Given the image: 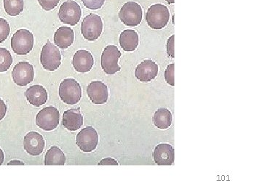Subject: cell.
I'll use <instances>...</instances> for the list:
<instances>
[{
    "label": "cell",
    "mask_w": 262,
    "mask_h": 196,
    "mask_svg": "<svg viewBox=\"0 0 262 196\" xmlns=\"http://www.w3.org/2000/svg\"><path fill=\"white\" fill-rule=\"evenodd\" d=\"M3 161H4V153L3 150L0 149V165L3 164Z\"/></svg>",
    "instance_id": "cell-33"
},
{
    "label": "cell",
    "mask_w": 262,
    "mask_h": 196,
    "mask_svg": "<svg viewBox=\"0 0 262 196\" xmlns=\"http://www.w3.org/2000/svg\"><path fill=\"white\" fill-rule=\"evenodd\" d=\"M153 158L159 166H171L175 161V150L168 144H160L155 148Z\"/></svg>",
    "instance_id": "cell-14"
},
{
    "label": "cell",
    "mask_w": 262,
    "mask_h": 196,
    "mask_svg": "<svg viewBox=\"0 0 262 196\" xmlns=\"http://www.w3.org/2000/svg\"><path fill=\"white\" fill-rule=\"evenodd\" d=\"M63 125L70 131L79 130L83 125V116L80 108H72L66 111L63 113Z\"/></svg>",
    "instance_id": "cell-18"
},
{
    "label": "cell",
    "mask_w": 262,
    "mask_h": 196,
    "mask_svg": "<svg viewBox=\"0 0 262 196\" xmlns=\"http://www.w3.org/2000/svg\"><path fill=\"white\" fill-rule=\"evenodd\" d=\"M158 66L151 60H145L137 65L135 70V77L143 82H149L158 76Z\"/></svg>",
    "instance_id": "cell-15"
},
{
    "label": "cell",
    "mask_w": 262,
    "mask_h": 196,
    "mask_svg": "<svg viewBox=\"0 0 262 196\" xmlns=\"http://www.w3.org/2000/svg\"><path fill=\"white\" fill-rule=\"evenodd\" d=\"M170 20L168 8L163 4L151 5L146 13V21L152 29H163L168 25Z\"/></svg>",
    "instance_id": "cell-1"
},
{
    "label": "cell",
    "mask_w": 262,
    "mask_h": 196,
    "mask_svg": "<svg viewBox=\"0 0 262 196\" xmlns=\"http://www.w3.org/2000/svg\"><path fill=\"white\" fill-rule=\"evenodd\" d=\"M94 64V57L89 51L81 50L74 55L72 65L77 72L87 73L92 69Z\"/></svg>",
    "instance_id": "cell-16"
},
{
    "label": "cell",
    "mask_w": 262,
    "mask_h": 196,
    "mask_svg": "<svg viewBox=\"0 0 262 196\" xmlns=\"http://www.w3.org/2000/svg\"><path fill=\"white\" fill-rule=\"evenodd\" d=\"M98 166H118V163L116 160L107 158L101 160V162L98 163Z\"/></svg>",
    "instance_id": "cell-30"
},
{
    "label": "cell",
    "mask_w": 262,
    "mask_h": 196,
    "mask_svg": "<svg viewBox=\"0 0 262 196\" xmlns=\"http://www.w3.org/2000/svg\"><path fill=\"white\" fill-rule=\"evenodd\" d=\"M74 39V31L70 27H61L55 32V44L62 50L70 47L73 44Z\"/></svg>",
    "instance_id": "cell-19"
},
{
    "label": "cell",
    "mask_w": 262,
    "mask_h": 196,
    "mask_svg": "<svg viewBox=\"0 0 262 196\" xmlns=\"http://www.w3.org/2000/svg\"><path fill=\"white\" fill-rule=\"evenodd\" d=\"M13 64V57L10 51L5 48H0V72L7 71Z\"/></svg>",
    "instance_id": "cell-24"
},
{
    "label": "cell",
    "mask_w": 262,
    "mask_h": 196,
    "mask_svg": "<svg viewBox=\"0 0 262 196\" xmlns=\"http://www.w3.org/2000/svg\"><path fill=\"white\" fill-rule=\"evenodd\" d=\"M13 82L17 85L24 87L34 80V70L33 65L28 62H19L13 70Z\"/></svg>",
    "instance_id": "cell-11"
},
{
    "label": "cell",
    "mask_w": 262,
    "mask_h": 196,
    "mask_svg": "<svg viewBox=\"0 0 262 196\" xmlns=\"http://www.w3.org/2000/svg\"><path fill=\"white\" fill-rule=\"evenodd\" d=\"M7 112V105L5 104L4 101L0 98V121L5 118Z\"/></svg>",
    "instance_id": "cell-31"
},
{
    "label": "cell",
    "mask_w": 262,
    "mask_h": 196,
    "mask_svg": "<svg viewBox=\"0 0 262 196\" xmlns=\"http://www.w3.org/2000/svg\"><path fill=\"white\" fill-rule=\"evenodd\" d=\"M60 121V113L56 107L48 106L37 113L36 124L45 131H51L58 127Z\"/></svg>",
    "instance_id": "cell-9"
},
{
    "label": "cell",
    "mask_w": 262,
    "mask_h": 196,
    "mask_svg": "<svg viewBox=\"0 0 262 196\" xmlns=\"http://www.w3.org/2000/svg\"><path fill=\"white\" fill-rule=\"evenodd\" d=\"M58 15L62 23L75 26L80 22L82 10L77 2L67 0L61 5Z\"/></svg>",
    "instance_id": "cell-7"
},
{
    "label": "cell",
    "mask_w": 262,
    "mask_h": 196,
    "mask_svg": "<svg viewBox=\"0 0 262 196\" xmlns=\"http://www.w3.org/2000/svg\"><path fill=\"white\" fill-rule=\"evenodd\" d=\"M87 94L91 102L94 104H104L108 101V87L101 81L91 82L88 86Z\"/></svg>",
    "instance_id": "cell-12"
},
{
    "label": "cell",
    "mask_w": 262,
    "mask_h": 196,
    "mask_svg": "<svg viewBox=\"0 0 262 196\" xmlns=\"http://www.w3.org/2000/svg\"><path fill=\"white\" fill-rule=\"evenodd\" d=\"M38 2L43 9L46 11H50L56 8L60 0H38Z\"/></svg>",
    "instance_id": "cell-28"
},
{
    "label": "cell",
    "mask_w": 262,
    "mask_h": 196,
    "mask_svg": "<svg viewBox=\"0 0 262 196\" xmlns=\"http://www.w3.org/2000/svg\"><path fill=\"white\" fill-rule=\"evenodd\" d=\"M10 32L9 23L5 19L0 18V43L6 40L7 38L9 35Z\"/></svg>",
    "instance_id": "cell-25"
},
{
    "label": "cell",
    "mask_w": 262,
    "mask_h": 196,
    "mask_svg": "<svg viewBox=\"0 0 262 196\" xmlns=\"http://www.w3.org/2000/svg\"><path fill=\"white\" fill-rule=\"evenodd\" d=\"M7 14L18 16L24 10V0H3Z\"/></svg>",
    "instance_id": "cell-23"
},
{
    "label": "cell",
    "mask_w": 262,
    "mask_h": 196,
    "mask_svg": "<svg viewBox=\"0 0 262 196\" xmlns=\"http://www.w3.org/2000/svg\"><path fill=\"white\" fill-rule=\"evenodd\" d=\"M86 8L91 10H98L102 8L105 0H82Z\"/></svg>",
    "instance_id": "cell-27"
},
{
    "label": "cell",
    "mask_w": 262,
    "mask_h": 196,
    "mask_svg": "<svg viewBox=\"0 0 262 196\" xmlns=\"http://www.w3.org/2000/svg\"><path fill=\"white\" fill-rule=\"evenodd\" d=\"M41 64L48 71H54L61 64V54L58 48L50 41L45 44L41 52Z\"/></svg>",
    "instance_id": "cell-4"
},
{
    "label": "cell",
    "mask_w": 262,
    "mask_h": 196,
    "mask_svg": "<svg viewBox=\"0 0 262 196\" xmlns=\"http://www.w3.org/2000/svg\"><path fill=\"white\" fill-rule=\"evenodd\" d=\"M66 163L64 153L59 148L51 147L45 156L44 164L46 166H63Z\"/></svg>",
    "instance_id": "cell-21"
},
{
    "label": "cell",
    "mask_w": 262,
    "mask_h": 196,
    "mask_svg": "<svg viewBox=\"0 0 262 196\" xmlns=\"http://www.w3.org/2000/svg\"><path fill=\"white\" fill-rule=\"evenodd\" d=\"M25 97L31 105L39 107L47 102V91L42 86L36 84L27 89Z\"/></svg>",
    "instance_id": "cell-17"
},
{
    "label": "cell",
    "mask_w": 262,
    "mask_h": 196,
    "mask_svg": "<svg viewBox=\"0 0 262 196\" xmlns=\"http://www.w3.org/2000/svg\"><path fill=\"white\" fill-rule=\"evenodd\" d=\"M103 23L99 15L90 14L84 18L81 25V32L88 41H96L101 35Z\"/></svg>",
    "instance_id": "cell-6"
},
{
    "label": "cell",
    "mask_w": 262,
    "mask_h": 196,
    "mask_svg": "<svg viewBox=\"0 0 262 196\" xmlns=\"http://www.w3.org/2000/svg\"><path fill=\"white\" fill-rule=\"evenodd\" d=\"M34 36L27 29H19L11 39V47L16 54H28L34 47Z\"/></svg>",
    "instance_id": "cell-5"
},
{
    "label": "cell",
    "mask_w": 262,
    "mask_h": 196,
    "mask_svg": "<svg viewBox=\"0 0 262 196\" xmlns=\"http://www.w3.org/2000/svg\"><path fill=\"white\" fill-rule=\"evenodd\" d=\"M139 38L137 33L133 29L123 31L119 38V43L123 51L132 52L135 51L139 45Z\"/></svg>",
    "instance_id": "cell-20"
},
{
    "label": "cell",
    "mask_w": 262,
    "mask_h": 196,
    "mask_svg": "<svg viewBox=\"0 0 262 196\" xmlns=\"http://www.w3.org/2000/svg\"><path fill=\"white\" fill-rule=\"evenodd\" d=\"M167 2L169 3V4H173L175 3V0H166Z\"/></svg>",
    "instance_id": "cell-34"
},
{
    "label": "cell",
    "mask_w": 262,
    "mask_h": 196,
    "mask_svg": "<svg viewBox=\"0 0 262 196\" xmlns=\"http://www.w3.org/2000/svg\"><path fill=\"white\" fill-rule=\"evenodd\" d=\"M122 56L121 52L116 46L110 45L105 48L101 55V68L105 73L113 75L120 71L121 68L119 66V58Z\"/></svg>",
    "instance_id": "cell-8"
},
{
    "label": "cell",
    "mask_w": 262,
    "mask_h": 196,
    "mask_svg": "<svg viewBox=\"0 0 262 196\" xmlns=\"http://www.w3.org/2000/svg\"><path fill=\"white\" fill-rule=\"evenodd\" d=\"M172 113L166 108H158L153 116L155 126L159 129H168L172 125Z\"/></svg>",
    "instance_id": "cell-22"
},
{
    "label": "cell",
    "mask_w": 262,
    "mask_h": 196,
    "mask_svg": "<svg viewBox=\"0 0 262 196\" xmlns=\"http://www.w3.org/2000/svg\"><path fill=\"white\" fill-rule=\"evenodd\" d=\"M59 96L68 105H75L82 98V87L74 79H66L60 84Z\"/></svg>",
    "instance_id": "cell-2"
},
{
    "label": "cell",
    "mask_w": 262,
    "mask_h": 196,
    "mask_svg": "<svg viewBox=\"0 0 262 196\" xmlns=\"http://www.w3.org/2000/svg\"><path fill=\"white\" fill-rule=\"evenodd\" d=\"M45 148V140L42 135L36 132H30L24 138V149L31 156H39Z\"/></svg>",
    "instance_id": "cell-13"
},
{
    "label": "cell",
    "mask_w": 262,
    "mask_h": 196,
    "mask_svg": "<svg viewBox=\"0 0 262 196\" xmlns=\"http://www.w3.org/2000/svg\"><path fill=\"white\" fill-rule=\"evenodd\" d=\"M97 131L91 126L86 127L77 134V145L84 152H91L96 149L98 144Z\"/></svg>",
    "instance_id": "cell-10"
},
{
    "label": "cell",
    "mask_w": 262,
    "mask_h": 196,
    "mask_svg": "<svg viewBox=\"0 0 262 196\" xmlns=\"http://www.w3.org/2000/svg\"><path fill=\"white\" fill-rule=\"evenodd\" d=\"M165 79L167 83L171 86H175V64L169 65L165 71Z\"/></svg>",
    "instance_id": "cell-26"
},
{
    "label": "cell",
    "mask_w": 262,
    "mask_h": 196,
    "mask_svg": "<svg viewBox=\"0 0 262 196\" xmlns=\"http://www.w3.org/2000/svg\"><path fill=\"white\" fill-rule=\"evenodd\" d=\"M10 165H20V166H24L25 164L20 161H11L8 163V166H10Z\"/></svg>",
    "instance_id": "cell-32"
},
{
    "label": "cell",
    "mask_w": 262,
    "mask_h": 196,
    "mask_svg": "<svg viewBox=\"0 0 262 196\" xmlns=\"http://www.w3.org/2000/svg\"><path fill=\"white\" fill-rule=\"evenodd\" d=\"M167 53L170 58H175V35L169 38L167 42Z\"/></svg>",
    "instance_id": "cell-29"
},
{
    "label": "cell",
    "mask_w": 262,
    "mask_h": 196,
    "mask_svg": "<svg viewBox=\"0 0 262 196\" xmlns=\"http://www.w3.org/2000/svg\"><path fill=\"white\" fill-rule=\"evenodd\" d=\"M143 11L141 5L134 1L125 3L119 12V18L125 25L136 27L142 21Z\"/></svg>",
    "instance_id": "cell-3"
}]
</instances>
